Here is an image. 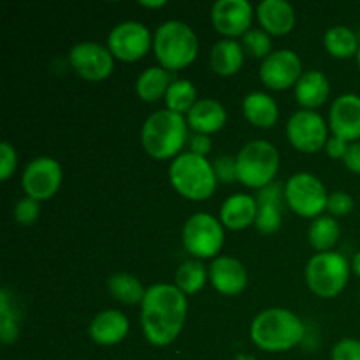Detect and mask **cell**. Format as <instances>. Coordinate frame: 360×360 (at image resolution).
Returning a JSON list of instances; mask_svg holds the SVG:
<instances>
[{
    "instance_id": "1",
    "label": "cell",
    "mask_w": 360,
    "mask_h": 360,
    "mask_svg": "<svg viewBox=\"0 0 360 360\" xmlns=\"http://www.w3.org/2000/svg\"><path fill=\"white\" fill-rule=\"evenodd\" d=\"M186 295L176 285H153L141 302L144 338L155 347L171 345L179 336L186 319Z\"/></svg>"
},
{
    "instance_id": "2",
    "label": "cell",
    "mask_w": 360,
    "mask_h": 360,
    "mask_svg": "<svg viewBox=\"0 0 360 360\" xmlns=\"http://www.w3.org/2000/svg\"><path fill=\"white\" fill-rule=\"evenodd\" d=\"M252 341L264 352H287L304 338L301 319L285 308H271L255 316L250 327Z\"/></svg>"
},
{
    "instance_id": "3",
    "label": "cell",
    "mask_w": 360,
    "mask_h": 360,
    "mask_svg": "<svg viewBox=\"0 0 360 360\" xmlns=\"http://www.w3.org/2000/svg\"><path fill=\"white\" fill-rule=\"evenodd\" d=\"M188 123L183 115L169 109L153 112L144 122L141 130V141L150 157L157 160H167L179 153L188 136Z\"/></svg>"
},
{
    "instance_id": "4",
    "label": "cell",
    "mask_w": 360,
    "mask_h": 360,
    "mask_svg": "<svg viewBox=\"0 0 360 360\" xmlns=\"http://www.w3.org/2000/svg\"><path fill=\"white\" fill-rule=\"evenodd\" d=\"M155 56L165 70L190 65L199 53V39L192 28L178 20L162 23L155 32Z\"/></svg>"
},
{
    "instance_id": "5",
    "label": "cell",
    "mask_w": 360,
    "mask_h": 360,
    "mask_svg": "<svg viewBox=\"0 0 360 360\" xmlns=\"http://www.w3.org/2000/svg\"><path fill=\"white\" fill-rule=\"evenodd\" d=\"M169 179L172 186L190 200H206L217 190V174L206 157L183 153L172 160L169 169Z\"/></svg>"
},
{
    "instance_id": "6",
    "label": "cell",
    "mask_w": 360,
    "mask_h": 360,
    "mask_svg": "<svg viewBox=\"0 0 360 360\" xmlns=\"http://www.w3.org/2000/svg\"><path fill=\"white\" fill-rule=\"evenodd\" d=\"M280 167L278 150L267 141H252L239 151L236 158L238 179L248 188L264 190L273 185V179Z\"/></svg>"
},
{
    "instance_id": "7",
    "label": "cell",
    "mask_w": 360,
    "mask_h": 360,
    "mask_svg": "<svg viewBox=\"0 0 360 360\" xmlns=\"http://www.w3.org/2000/svg\"><path fill=\"white\" fill-rule=\"evenodd\" d=\"M350 264L341 253L326 252L311 257L306 266V283L319 297H336L347 287Z\"/></svg>"
},
{
    "instance_id": "8",
    "label": "cell",
    "mask_w": 360,
    "mask_h": 360,
    "mask_svg": "<svg viewBox=\"0 0 360 360\" xmlns=\"http://www.w3.org/2000/svg\"><path fill=\"white\" fill-rule=\"evenodd\" d=\"M183 246L197 259H211L224 246V225L207 213H197L183 227Z\"/></svg>"
},
{
    "instance_id": "9",
    "label": "cell",
    "mask_w": 360,
    "mask_h": 360,
    "mask_svg": "<svg viewBox=\"0 0 360 360\" xmlns=\"http://www.w3.org/2000/svg\"><path fill=\"white\" fill-rule=\"evenodd\" d=\"M285 199L292 211L304 218H315L327 210V190L316 176L308 172L294 174L285 185Z\"/></svg>"
},
{
    "instance_id": "10",
    "label": "cell",
    "mask_w": 360,
    "mask_h": 360,
    "mask_svg": "<svg viewBox=\"0 0 360 360\" xmlns=\"http://www.w3.org/2000/svg\"><path fill=\"white\" fill-rule=\"evenodd\" d=\"M287 136L292 146L304 153H316L327 144V125L319 112L301 109L287 123Z\"/></svg>"
},
{
    "instance_id": "11",
    "label": "cell",
    "mask_w": 360,
    "mask_h": 360,
    "mask_svg": "<svg viewBox=\"0 0 360 360\" xmlns=\"http://www.w3.org/2000/svg\"><path fill=\"white\" fill-rule=\"evenodd\" d=\"M151 46L150 30L139 21L118 23L108 35V48L122 62L143 58Z\"/></svg>"
},
{
    "instance_id": "12",
    "label": "cell",
    "mask_w": 360,
    "mask_h": 360,
    "mask_svg": "<svg viewBox=\"0 0 360 360\" xmlns=\"http://www.w3.org/2000/svg\"><path fill=\"white\" fill-rule=\"evenodd\" d=\"M21 185L27 197L35 200H48L58 192L62 185V167L55 158H35L23 171Z\"/></svg>"
},
{
    "instance_id": "13",
    "label": "cell",
    "mask_w": 360,
    "mask_h": 360,
    "mask_svg": "<svg viewBox=\"0 0 360 360\" xmlns=\"http://www.w3.org/2000/svg\"><path fill=\"white\" fill-rule=\"evenodd\" d=\"M69 62L72 69L88 81L105 79L115 69L112 53L97 42H79L74 46L69 53Z\"/></svg>"
},
{
    "instance_id": "14",
    "label": "cell",
    "mask_w": 360,
    "mask_h": 360,
    "mask_svg": "<svg viewBox=\"0 0 360 360\" xmlns=\"http://www.w3.org/2000/svg\"><path fill=\"white\" fill-rule=\"evenodd\" d=\"M302 76L301 58L292 49L273 51L260 65V79L271 90H285Z\"/></svg>"
},
{
    "instance_id": "15",
    "label": "cell",
    "mask_w": 360,
    "mask_h": 360,
    "mask_svg": "<svg viewBox=\"0 0 360 360\" xmlns=\"http://www.w3.org/2000/svg\"><path fill=\"white\" fill-rule=\"evenodd\" d=\"M253 9L248 0H218L211 9V21L227 37L245 35L252 25Z\"/></svg>"
},
{
    "instance_id": "16",
    "label": "cell",
    "mask_w": 360,
    "mask_h": 360,
    "mask_svg": "<svg viewBox=\"0 0 360 360\" xmlns=\"http://www.w3.org/2000/svg\"><path fill=\"white\" fill-rule=\"evenodd\" d=\"M329 125L334 136L345 141L360 139V97L345 94L333 102Z\"/></svg>"
},
{
    "instance_id": "17",
    "label": "cell",
    "mask_w": 360,
    "mask_h": 360,
    "mask_svg": "<svg viewBox=\"0 0 360 360\" xmlns=\"http://www.w3.org/2000/svg\"><path fill=\"white\" fill-rule=\"evenodd\" d=\"M213 287L224 295H238L245 290L248 274L245 266L232 257H218L213 260L210 269Z\"/></svg>"
},
{
    "instance_id": "18",
    "label": "cell",
    "mask_w": 360,
    "mask_h": 360,
    "mask_svg": "<svg viewBox=\"0 0 360 360\" xmlns=\"http://www.w3.org/2000/svg\"><path fill=\"white\" fill-rule=\"evenodd\" d=\"M127 333H129V319L116 309H105L98 313L90 323V338L102 347L120 343L125 340Z\"/></svg>"
},
{
    "instance_id": "19",
    "label": "cell",
    "mask_w": 360,
    "mask_h": 360,
    "mask_svg": "<svg viewBox=\"0 0 360 360\" xmlns=\"http://www.w3.org/2000/svg\"><path fill=\"white\" fill-rule=\"evenodd\" d=\"M257 16L267 34L285 35L294 28L295 11L285 0H264L257 7Z\"/></svg>"
},
{
    "instance_id": "20",
    "label": "cell",
    "mask_w": 360,
    "mask_h": 360,
    "mask_svg": "<svg viewBox=\"0 0 360 360\" xmlns=\"http://www.w3.org/2000/svg\"><path fill=\"white\" fill-rule=\"evenodd\" d=\"M257 211V200L248 193H234L229 197L220 210V220L221 225H225L231 231H243V229L250 227L255 221Z\"/></svg>"
},
{
    "instance_id": "21",
    "label": "cell",
    "mask_w": 360,
    "mask_h": 360,
    "mask_svg": "<svg viewBox=\"0 0 360 360\" xmlns=\"http://www.w3.org/2000/svg\"><path fill=\"white\" fill-rule=\"evenodd\" d=\"M227 122V111L224 105L214 98H200L197 104L190 109L188 123L197 134H214L221 129Z\"/></svg>"
},
{
    "instance_id": "22",
    "label": "cell",
    "mask_w": 360,
    "mask_h": 360,
    "mask_svg": "<svg viewBox=\"0 0 360 360\" xmlns=\"http://www.w3.org/2000/svg\"><path fill=\"white\" fill-rule=\"evenodd\" d=\"M255 227L262 234H274L281 227V192L278 185H269L260 190L257 197Z\"/></svg>"
},
{
    "instance_id": "23",
    "label": "cell",
    "mask_w": 360,
    "mask_h": 360,
    "mask_svg": "<svg viewBox=\"0 0 360 360\" xmlns=\"http://www.w3.org/2000/svg\"><path fill=\"white\" fill-rule=\"evenodd\" d=\"M329 81L320 70H306L295 83V98L306 109L320 108L329 97Z\"/></svg>"
},
{
    "instance_id": "24",
    "label": "cell",
    "mask_w": 360,
    "mask_h": 360,
    "mask_svg": "<svg viewBox=\"0 0 360 360\" xmlns=\"http://www.w3.org/2000/svg\"><path fill=\"white\" fill-rule=\"evenodd\" d=\"M243 112L252 125L260 129H271L278 122V105L271 95L264 91H253L243 101Z\"/></svg>"
},
{
    "instance_id": "25",
    "label": "cell",
    "mask_w": 360,
    "mask_h": 360,
    "mask_svg": "<svg viewBox=\"0 0 360 360\" xmlns=\"http://www.w3.org/2000/svg\"><path fill=\"white\" fill-rule=\"evenodd\" d=\"M211 69L220 76H232L245 62V49L234 39L218 41L211 49Z\"/></svg>"
},
{
    "instance_id": "26",
    "label": "cell",
    "mask_w": 360,
    "mask_h": 360,
    "mask_svg": "<svg viewBox=\"0 0 360 360\" xmlns=\"http://www.w3.org/2000/svg\"><path fill=\"white\" fill-rule=\"evenodd\" d=\"M171 83V76L164 67H150L137 77L136 91L143 101L155 102L165 97Z\"/></svg>"
},
{
    "instance_id": "27",
    "label": "cell",
    "mask_w": 360,
    "mask_h": 360,
    "mask_svg": "<svg viewBox=\"0 0 360 360\" xmlns=\"http://www.w3.org/2000/svg\"><path fill=\"white\" fill-rule=\"evenodd\" d=\"M323 44L327 51L336 58H350L355 53H359V39L352 28L345 25H336L330 27L323 35Z\"/></svg>"
},
{
    "instance_id": "28",
    "label": "cell",
    "mask_w": 360,
    "mask_h": 360,
    "mask_svg": "<svg viewBox=\"0 0 360 360\" xmlns=\"http://www.w3.org/2000/svg\"><path fill=\"white\" fill-rule=\"evenodd\" d=\"M108 288L115 299H118L123 304H137L143 302L146 290L143 288L141 281L136 276L127 273L115 274L108 280Z\"/></svg>"
},
{
    "instance_id": "29",
    "label": "cell",
    "mask_w": 360,
    "mask_h": 360,
    "mask_svg": "<svg viewBox=\"0 0 360 360\" xmlns=\"http://www.w3.org/2000/svg\"><path fill=\"white\" fill-rule=\"evenodd\" d=\"M308 239L313 248L320 253L330 252L340 239V225L333 217H319L309 225Z\"/></svg>"
},
{
    "instance_id": "30",
    "label": "cell",
    "mask_w": 360,
    "mask_h": 360,
    "mask_svg": "<svg viewBox=\"0 0 360 360\" xmlns=\"http://www.w3.org/2000/svg\"><path fill=\"white\" fill-rule=\"evenodd\" d=\"M165 104L169 111H174L178 115L186 112L197 104V90L192 81L188 79H174L165 94Z\"/></svg>"
},
{
    "instance_id": "31",
    "label": "cell",
    "mask_w": 360,
    "mask_h": 360,
    "mask_svg": "<svg viewBox=\"0 0 360 360\" xmlns=\"http://www.w3.org/2000/svg\"><path fill=\"white\" fill-rule=\"evenodd\" d=\"M206 267L200 260H186L176 273V287L183 294H197L206 285Z\"/></svg>"
},
{
    "instance_id": "32",
    "label": "cell",
    "mask_w": 360,
    "mask_h": 360,
    "mask_svg": "<svg viewBox=\"0 0 360 360\" xmlns=\"http://www.w3.org/2000/svg\"><path fill=\"white\" fill-rule=\"evenodd\" d=\"M18 316L11 306V295L7 288L0 292V340L4 345H11L18 340Z\"/></svg>"
},
{
    "instance_id": "33",
    "label": "cell",
    "mask_w": 360,
    "mask_h": 360,
    "mask_svg": "<svg viewBox=\"0 0 360 360\" xmlns=\"http://www.w3.org/2000/svg\"><path fill=\"white\" fill-rule=\"evenodd\" d=\"M243 49L250 56L266 60L271 55V39L267 35V32L259 30V28H250L243 35Z\"/></svg>"
},
{
    "instance_id": "34",
    "label": "cell",
    "mask_w": 360,
    "mask_h": 360,
    "mask_svg": "<svg viewBox=\"0 0 360 360\" xmlns=\"http://www.w3.org/2000/svg\"><path fill=\"white\" fill-rule=\"evenodd\" d=\"M39 200L32 197H25L14 207V218L21 225H32L39 218Z\"/></svg>"
},
{
    "instance_id": "35",
    "label": "cell",
    "mask_w": 360,
    "mask_h": 360,
    "mask_svg": "<svg viewBox=\"0 0 360 360\" xmlns=\"http://www.w3.org/2000/svg\"><path fill=\"white\" fill-rule=\"evenodd\" d=\"M327 210L334 217H345L354 210V199L347 192H334L327 199Z\"/></svg>"
},
{
    "instance_id": "36",
    "label": "cell",
    "mask_w": 360,
    "mask_h": 360,
    "mask_svg": "<svg viewBox=\"0 0 360 360\" xmlns=\"http://www.w3.org/2000/svg\"><path fill=\"white\" fill-rule=\"evenodd\" d=\"M16 169V151L7 141L0 143V178L6 181Z\"/></svg>"
},
{
    "instance_id": "37",
    "label": "cell",
    "mask_w": 360,
    "mask_h": 360,
    "mask_svg": "<svg viewBox=\"0 0 360 360\" xmlns=\"http://www.w3.org/2000/svg\"><path fill=\"white\" fill-rule=\"evenodd\" d=\"M333 360H360V341L352 338L341 340L333 348Z\"/></svg>"
},
{
    "instance_id": "38",
    "label": "cell",
    "mask_w": 360,
    "mask_h": 360,
    "mask_svg": "<svg viewBox=\"0 0 360 360\" xmlns=\"http://www.w3.org/2000/svg\"><path fill=\"white\" fill-rule=\"evenodd\" d=\"M214 174H217L218 181L224 183H232L234 179H238V169H236V160H232L231 157H220L213 164Z\"/></svg>"
},
{
    "instance_id": "39",
    "label": "cell",
    "mask_w": 360,
    "mask_h": 360,
    "mask_svg": "<svg viewBox=\"0 0 360 360\" xmlns=\"http://www.w3.org/2000/svg\"><path fill=\"white\" fill-rule=\"evenodd\" d=\"M348 143L345 139H341V137H330L329 141H327L326 144V150H327V155H329L330 158H345V155H347L348 151Z\"/></svg>"
},
{
    "instance_id": "40",
    "label": "cell",
    "mask_w": 360,
    "mask_h": 360,
    "mask_svg": "<svg viewBox=\"0 0 360 360\" xmlns=\"http://www.w3.org/2000/svg\"><path fill=\"white\" fill-rule=\"evenodd\" d=\"M343 162L345 165H347V169H350L355 174H360V143L350 144Z\"/></svg>"
},
{
    "instance_id": "41",
    "label": "cell",
    "mask_w": 360,
    "mask_h": 360,
    "mask_svg": "<svg viewBox=\"0 0 360 360\" xmlns=\"http://www.w3.org/2000/svg\"><path fill=\"white\" fill-rule=\"evenodd\" d=\"M190 148H192V153L200 155V157H206V155L211 151L210 137L204 136V134H195V136L190 139Z\"/></svg>"
},
{
    "instance_id": "42",
    "label": "cell",
    "mask_w": 360,
    "mask_h": 360,
    "mask_svg": "<svg viewBox=\"0 0 360 360\" xmlns=\"http://www.w3.org/2000/svg\"><path fill=\"white\" fill-rule=\"evenodd\" d=\"M139 4L141 6H144V7H155V9H157V7H164L165 6V0H139Z\"/></svg>"
},
{
    "instance_id": "43",
    "label": "cell",
    "mask_w": 360,
    "mask_h": 360,
    "mask_svg": "<svg viewBox=\"0 0 360 360\" xmlns=\"http://www.w3.org/2000/svg\"><path fill=\"white\" fill-rule=\"evenodd\" d=\"M352 269H354V273L360 278V252L354 257V262H352Z\"/></svg>"
},
{
    "instance_id": "44",
    "label": "cell",
    "mask_w": 360,
    "mask_h": 360,
    "mask_svg": "<svg viewBox=\"0 0 360 360\" xmlns=\"http://www.w3.org/2000/svg\"><path fill=\"white\" fill-rule=\"evenodd\" d=\"M357 62H359V67H360V48H359V53H357Z\"/></svg>"
}]
</instances>
